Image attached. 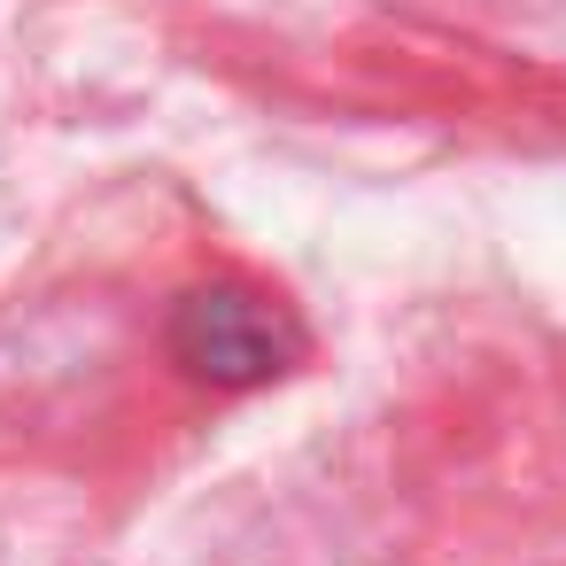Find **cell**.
Listing matches in <instances>:
<instances>
[{
	"mask_svg": "<svg viewBox=\"0 0 566 566\" xmlns=\"http://www.w3.org/2000/svg\"><path fill=\"white\" fill-rule=\"evenodd\" d=\"M303 349H311L303 318L280 295L241 287V280L187 287L171 311V357L187 380H210V388H264V380L295 373Z\"/></svg>",
	"mask_w": 566,
	"mask_h": 566,
	"instance_id": "1",
	"label": "cell"
}]
</instances>
